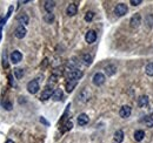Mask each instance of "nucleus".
Returning a JSON list of instances; mask_svg holds the SVG:
<instances>
[{
	"mask_svg": "<svg viewBox=\"0 0 153 143\" xmlns=\"http://www.w3.org/2000/svg\"><path fill=\"white\" fill-rule=\"evenodd\" d=\"M127 12H128V7H127V5H125V4H123V2L115 5L114 14L117 15V17H124Z\"/></svg>",
	"mask_w": 153,
	"mask_h": 143,
	"instance_id": "1",
	"label": "nucleus"
},
{
	"mask_svg": "<svg viewBox=\"0 0 153 143\" xmlns=\"http://www.w3.org/2000/svg\"><path fill=\"white\" fill-rule=\"evenodd\" d=\"M39 89H40V87H39V82L37 80H32V81H30V82L27 83V90H28L31 94L38 93Z\"/></svg>",
	"mask_w": 153,
	"mask_h": 143,
	"instance_id": "2",
	"label": "nucleus"
},
{
	"mask_svg": "<svg viewBox=\"0 0 153 143\" xmlns=\"http://www.w3.org/2000/svg\"><path fill=\"white\" fill-rule=\"evenodd\" d=\"M82 75H84V73H82L81 71L74 69V71H68L67 77H68V80H76V81H78Z\"/></svg>",
	"mask_w": 153,
	"mask_h": 143,
	"instance_id": "3",
	"label": "nucleus"
},
{
	"mask_svg": "<svg viewBox=\"0 0 153 143\" xmlns=\"http://www.w3.org/2000/svg\"><path fill=\"white\" fill-rule=\"evenodd\" d=\"M92 81H93V83L96 86H101L105 82V75L102 73H96L94 76H93V79H92Z\"/></svg>",
	"mask_w": 153,
	"mask_h": 143,
	"instance_id": "4",
	"label": "nucleus"
},
{
	"mask_svg": "<svg viewBox=\"0 0 153 143\" xmlns=\"http://www.w3.org/2000/svg\"><path fill=\"white\" fill-rule=\"evenodd\" d=\"M131 113H132V108L130 107V106H123V107L120 108V110H119V115L123 119H127L131 115Z\"/></svg>",
	"mask_w": 153,
	"mask_h": 143,
	"instance_id": "5",
	"label": "nucleus"
},
{
	"mask_svg": "<svg viewBox=\"0 0 153 143\" xmlns=\"http://www.w3.org/2000/svg\"><path fill=\"white\" fill-rule=\"evenodd\" d=\"M130 24H131V27H133V28L139 27L140 24H141V15L139 13H135L133 17L131 18V20H130Z\"/></svg>",
	"mask_w": 153,
	"mask_h": 143,
	"instance_id": "6",
	"label": "nucleus"
},
{
	"mask_svg": "<svg viewBox=\"0 0 153 143\" xmlns=\"http://www.w3.org/2000/svg\"><path fill=\"white\" fill-rule=\"evenodd\" d=\"M26 33H27V31H26L25 26H22V25H19V26L16 28V31H14V35H16V38H18V39L25 38Z\"/></svg>",
	"mask_w": 153,
	"mask_h": 143,
	"instance_id": "7",
	"label": "nucleus"
},
{
	"mask_svg": "<svg viewBox=\"0 0 153 143\" xmlns=\"http://www.w3.org/2000/svg\"><path fill=\"white\" fill-rule=\"evenodd\" d=\"M52 95H53V89H52V87H51V86H47V87L44 89V91H42L40 99H41L42 101H46V100L50 99Z\"/></svg>",
	"mask_w": 153,
	"mask_h": 143,
	"instance_id": "8",
	"label": "nucleus"
},
{
	"mask_svg": "<svg viewBox=\"0 0 153 143\" xmlns=\"http://www.w3.org/2000/svg\"><path fill=\"white\" fill-rule=\"evenodd\" d=\"M21 60H22V54L20 53L19 51L12 52V54H11V61H12V63H19Z\"/></svg>",
	"mask_w": 153,
	"mask_h": 143,
	"instance_id": "9",
	"label": "nucleus"
},
{
	"mask_svg": "<svg viewBox=\"0 0 153 143\" xmlns=\"http://www.w3.org/2000/svg\"><path fill=\"white\" fill-rule=\"evenodd\" d=\"M85 40L87 43H93L97 40V33L94 31H88L85 35Z\"/></svg>",
	"mask_w": 153,
	"mask_h": 143,
	"instance_id": "10",
	"label": "nucleus"
},
{
	"mask_svg": "<svg viewBox=\"0 0 153 143\" xmlns=\"http://www.w3.org/2000/svg\"><path fill=\"white\" fill-rule=\"evenodd\" d=\"M76 12H78V6H76V4H70V5L67 6V8H66V13H67V15H70V17L76 15Z\"/></svg>",
	"mask_w": 153,
	"mask_h": 143,
	"instance_id": "11",
	"label": "nucleus"
},
{
	"mask_svg": "<svg viewBox=\"0 0 153 143\" xmlns=\"http://www.w3.org/2000/svg\"><path fill=\"white\" fill-rule=\"evenodd\" d=\"M90 97H91V94L88 93L87 89H82L80 91V94H79V99H80V101H82V102H87V101L90 100Z\"/></svg>",
	"mask_w": 153,
	"mask_h": 143,
	"instance_id": "12",
	"label": "nucleus"
},
{
	"mask_svg": "<svg viewBox=\"0 0 153 143\" xmlns=\"http://www.w3.org/2000/svg\"><path fill=\"white\" fill-rule=\"evenodd\" d=\"M88 121H90L88 116H87L86 114H84V113L78 116V125H86L88 123Z\"/></svg>",
	"mask_w": 153,
	"mask_h": 143,
	"instance_id": "13",
	"label": "nucleus"
},
{
	"mask_svg": "<svg viewBox=\"0 0 153 143\" xmlns=\"http://www.w3.org/2000/svg\"><path fill=\"white\" fill-rule=\"evenodd\" d=\"M105 73H106L107 76H112V75H114L115 73H117V67H115L114 65H107L105 67Z\"/></svg>",
	"mask_w": 153,
	"mask_h": 143,
	"instance_id": "14",
	"label": "nucleus"
},
{
	"mask_svg": "<svg viewBox=\"0 0 153 143\" xmlns=\"http://www.w3.org/2000/svg\"><path fill=\"white\" fill-rule=\"evenodd\" d=\"M114 141L117 143H121L124 141V131L121 129L117 130L114 133Z\"/></svg>",
	"mask_w": 153,
	"mask_h": 143,
	"instance_id": "15",
	"label": "nucleus"
},
{
	"mask_svg": "<svg viewBox=\"0 0 153 143\" xmlns=\"http://www.w3.org/2000/svg\"><path fill=\"white\" fill-rule=\"evenodd\" d=\"M54 6H56V2H54V1H50V0H47V1L44 2V7H45V10H46L48 13H52Z\"/></svg>",
	"mask_w": 153,
	"mask_h": 143,
	"instance_id": "16",
	"label": "nucleus"
},
{
	"mask_svg": "<svg viewBox=\"0 0 153 143\" xmlns=\"http://www.w3.org/2000/svg\"><path fill=\"white\" fill-rule=\"evenodd\" d=\"M149 105V96L146 95H141L139 99H138V106L139 107H145Z\"/></svg>",
	"mask_w": 153,
	"mask_h": 143,
	"instance_id": "17",
	"label": "nucleus"
},
{
	"mask_svg": "<svg viewBox=\"0 0 153 143\" xmlns=\"http://www.w3.org/2000/svg\"><path fill=\"white\" fill-rule=\"evenodd\" d=\"M62 96H64V93H62V90L60 89V88H58L53 91V95H52V99L54 100V101H60L61 99H62Z\"/></svg>",
	"mask_w": 153,
	"mask_h": 143,
	"instance_id": "18",
	"label": "nucleus"
},
{
	"mask_svg": "<svg viewBox=\"0 0 153 143\" xmlns=\"http://www.w3.org/2000/svg\"><path fill=\"white\" fill-rule=\"evenodd\" d=\"M144 137H145L144 130H135V131H134V140H135V141L140 142V141L144 140Z\"/></svg>",
	"mask_w": 153,
	"mask_h": 143,
	"instance_id": "19",
	"label": "nucleus"
},
{
	"mask_svg": "<svg viewBox=\"0 0 153 143\" xmlns=\"http://www.w3.org/2000/svg\"><path fill=\"white\" fill-rule=\"evenodd\" d=\"M17 20L19 21L20 24L22 25V26H24V25H27V24H28V21H30V19H28V15H27V14H25V13H22V14L18 15Z\"/></svg>",
	"mask_w": 153,
	"mask_h": 143,
	"instance_id": "20",
	"label": "nucleus"
},
{
	"mask_svg": "<svg viewBox=\"0 0 153 143\" xmlns=\"http://www.w3.org/2000/svg\"><path fill=\"white\" fill-rule=\"evenodd\" d=\"M76 83H78V81H76V80H68V82L66 83V90L68 93H71L72 90L76 88Z\"/></svg>",
	"mask_w": 153,
	"mask_h": 143,
	"instance_id": "21",
	"label": "nucleus"
},
{
	"mask_svg": "<svg viewBox=\"0 0 153 143\" xmlns=\"http://www.w3.org/2000/svg\"><path fill=\"white\" fill-rule=\"evenodd\" d=\"M82 62L85 66H90L92 63V56L90 54H84L82 55Z\"/></svg>",
	"mask_w": 153,
	"mask_h": 143,
	"instance_id": "22",
	"label": "nucleus"
},
{
	"mask_svg": "<svg viewBox=\"0 0 153 143\" xmlns=\"http://www.w3.org/2000/svg\"><path fill=\"white\" fill-rule=\"evenodd\" d=\"M1 105H2V107L5 108L6 110H11V109L13 108L12 102H11L8 99H4V100H2V102H1Z\"/></svg>",
	"mask_w": 153,
	"mask_h": 143,
	"instance_id": "23",
	"label": "nucleus"
},
{
	"mask_svg": "<svg viewBox=\"0 0 153 143\" xmlns=\"http://www.w3.org/2000/svg\"><path fill=\"white\" fill-rule=\"evenodd\" d=\"M145 72L149 76H153V62L147 63V66L145 67Z\"/></svg>",
	"mask_w": 153,
	"mask_h": 143,
	"instance_id": "24",
	"label": "nucleus"
},
{
	"mask_svg": "<svg viewBox=\"0 0 153 143\" xmlns=\"http://www.w3.org/2000/svg\"><path fill=\"white\" fill-rule=\"evenodd\" d=\"M44 20H45L47 24L53 22V21H54V14H52V13H47V14L44 17Z\"/></svg>",
	"mask_w": 153,
	"mask_h": 143,
	"instance_id": "25",
	"label": "nucleus"
},
{
	"mask_svg": "<svg viewBox=\"0 0 153 143\" xmlns=\"http://www.w3.org/2000/svg\"><path fill=\"white\" fill-rule=\"evenodd\" d=\"M144 122L147 125V127H152L153 125V115L146 116V117L144 119Z\"/></svg>",
	"mask_w": 153,
	"mask_h": 143,
	"instance_id": "26",
	"label": "nucleus"
},
{
	"mask_svg": "<svg viewBox=\"0 0 153 143\" xmlns=\"http://www.w3.org/2000/svg\"><path fill=\"white\" fill-rule=\"evenodd\" d=\"M145 21H146V26H149V27H152L153 26V14H149L146 19H145Z\"/></svg>",
	"mask_w": 153,
	"mask_h": 143,
	"instance_id": "27",
	"label": "nucleus"
},
{
	"mask_svg": "<svg viewBox=\"0 0 153 143\" xmlns=\"http://www.w3.org/2000/svg\"><path fill=\"white\" fill-rule=\"evenodd\" d=\"M93 18H94V13H93V12H87V13L85 14V21H87V22L92 21Z\"/></svg>",
	"mask_w": 153,
	"mask_h": 143,
	"instance_id": "28",
	"label": "nucleus"
},
{
	"mask_svg": "<svg viewBox=\"0 0 153 143\" xmlns=\"http://www.w3.org/2000/svg\"><path fill=\"white\" fill-rule=\"evenodd\" d=\"M73 127V123L72 121H67L65 125H64V128H62V131H67V130H71Z\"/></svg>",
	"mask_w": 153,
	"mask_h": 143,
	"instance_id": "29",
	"label": "nucleus"
},
{
	"mask_svg": "<svg viewBox=\"0 0 153 143\" xmlns=\"http://www.w3.org/2000/svg\"><path fill=\"white\" fill-rule=\"evenodd\" d=\"M14 75H16L17 79H21V77L24 76V71H22L21 68H17V69L14 71Z\"/></svg>",
	"mask_w": 153,
	"mask_h": 143,
	"instance_id": "30",
	"label": "nucleus"
},
{
	"mask_svg": "<svg viewBox=\"0 0 153 143\" xmlns=\"http://www.w3.org/2000/svg\"><path fill=\"white\" fill-rule=\"evenodd\" d=\"M2 67H4V68H7V67H8V63H7V54H6V52H4V55H2Z\"/></svg>",
	"mask_w": 153,
	"mask_h": 143,
	"instance_id": "31",
	"label": "nucleus"
},
{
	"mask_svg": "<svg viewBox=\"0 0 153 143\" xmlns=\"http://www.w3.org/2000/svg\"><path fill=\"white\" fill-rule=\"evenodd\" d=\"M141 2H143L141 0H131V1H130V4L133 5V6H138V5H140Z\"/></svg>",
	"mask_w": 153,
	"mask_h": 143,
	"instance_id": "32",
	"label": "nucleus"
},
{
	"mask_svg": "<svg viewBox=\"0 0 153 143\" xmlns=\"http://www.w3.org/2000/svg\"><path fill=\"white\" fill-rule=\"evenodd\" d=\"M40 122H41V123H44L45 125H50V123H48V122H47V121H46V120H45L42 116L40 117Z\"/></svg>",
	"mask_w": 153,
	"mask_h": 143,
	"instance_id": "33",
	"label": "nucleus"
},
{
	"mask_svg": "<svg viewBox=\"0 0 153 143\" xmlns=\"http://www.w3.org/2000/svg\"><path fill=\"white\" fill-rule=\"evenodd\" d=\"M1 38H2V28H0V41H1Z\"/></svg>",
	"mask_w": 153,
	"mask_h": 143,
	"instance_id": "34",
	"label": "nucleus"
},
{
	"mask_svg": "<svg viewBox=\"0 0 153 143\" xmlns=\"http://www.w3.org/2000/svg\"><path fill=\"white\" fill-rule=\"evenodd\" d=\"M6 143H14V142H13L12 140H7V141H6Z\"/></svg>",
	"mask_w": 153,
	"mask_h": 143,
	"instance_id": "35",
	"label": "nucleus"
}]
</instances>
